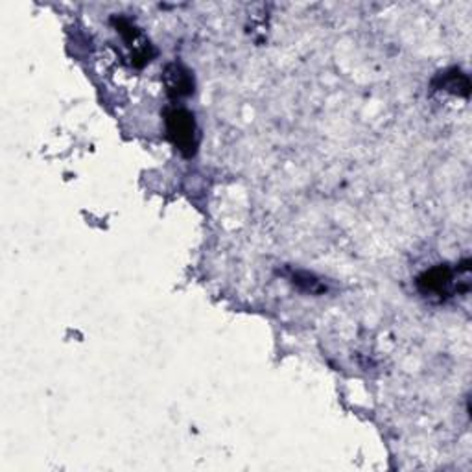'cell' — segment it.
Returning <instances> with one entry per match:
<instances>
[{"label": "cell", "instance_id": "cell-6", "mask_svg": "<svg viewBox=\"0 0 472 472\" xmlns=\"http://www.w3.org/2000/svg\"><path fill=\"white\" fill-rule=\"evenodd\" d=\"M287 275L294 282V285L298 288H301L303 292H309V294H325L327 292L325 282H321L316 275H312L309 271H299V269L294 271V269H290Z\"/></svg>", "mask_w": 472, "mask_h": 472}, {"label": "cell", "instance_id": "cell-4", "mask_svg": "<svg viewBox=\"0 0 472 472\" xmlns=\"http://www.w3.org/2000/svg\"><path fill=\"white\" fill-rule=\"evenodd\" d=\"M163 83L166 87V94L172 100H181L191 97L194 92V74L188 70L183 63H168L163 72Z\"/></svg>", "mask_w": 472, "mask_h": 472}, {"label": "cell", "instance_id": "cell-3", "mask_svg": "<svg viewBox=\"0 0 472 472\" xmlns=\"http://www.w3.org/2000/svg\"><path fill=\"white\" fill-rule=\"evenodd\" d=\"M111 23L115 25L117 32L122 36V39L130 50V59H131L133 67L142 68L155 58L153 45L133 21H130L126 17H113Z\"/></svg>", "mask_w": 472, "mask_h": 472}, {"label": "cell", "instance_id": "cell-5", "mask_svg": "<svg viewBox=\"0 0 472 472\" xmlns=\"http://www.w3.org/2000/svg\"><path fill=\"white\" fill-rule=\"evenodd\" d=\"M434 87L439 90L456 94V97H463V99H468V94H470L468 76L465 72H461L459 68H450L446 72L437 74V78L434 79Z\"/></svg>", "mask_w": 472, "mask_h": 472}, {"label": "cell", "instance_id": "cell-1", "mask_svg": "<svg viewBox=\"0 0 472 472\" xmlns=\"http://www.w3.org/2000/svg\"><path fill=\"white\" fill-rule=\"evenodd\" d=\"M470 260L459 262L456 267L450 266H434L423 271L415 285L417 290L434 301H445L452 294H468L470 290Z\"/></svg>", "mask_w": 472, "mask_h": 472}, {"label": "cell", "instance_id": "cell-2", "mask_svg": "<svg viewBox=\"0 0 472 472\" xmlns=\"http://www.w3.org/2000/svg\"><path fill=\"white\" fill-rule=\"evenodd\" d=\"M164 126L166 137L175 146V150L191 159L196 155L200 148V130L196 119L191 111L183 108H170L164 111Z\"/></svg>", "mask_w": 472, "mask_h": 472}]
</instances>
